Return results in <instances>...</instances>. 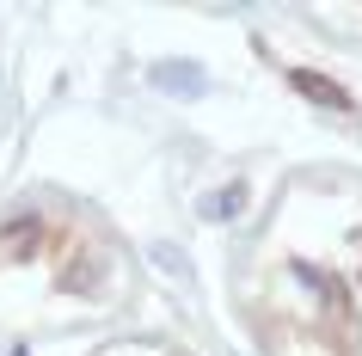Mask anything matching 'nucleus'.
<instances>
[{
    "instance_id": "obj_2",
    "label": "nucleus",
    "mask_w": 362,
    "mask_h": 356,
    "mask_svg": "<svg viewBox=\"0 0 362 356\" xmlns=\"http://www.w3.org/2000/svg\"><path fill=\"white\" fill-rule=\"evenodd\" d=\"M153 80H160V86H191V93H197V86H203V74H172V68H160V74H153Z\"/></svg>"
},
{
    "instance_id": "obj_1",
    "label": "nucleus",
    "mask_w": 362,
    "mask_h": 356,
    "mask_svg": "<svg viewBox=\"0 0 362 356\" xmlns=\"http://www.w3.org/2000/svg\"><path fill=\"white\" fill-rule=\"evenodd\" d=\"M295 86H301V93H313V98H325V105H338V111H344V93H338V86H325V80H313V74H295Z\"/></svg>"
},
{
    "instance_id": "obj_3",
    "label": "nucleus",
    "mask_w": 362,
    "mask_h": 356,
    "mask_svg": "<svg viewBox=\"0 0 362 356\" xmlns=\"http://www.w3.org/2000/svg\"><path fill=\"white\" fill-rule=\"evenodd\" d=\"M233 203H240V185H233V190H221V197H215V209H209V215H233Z\"/></svg>"
}]
</instances>
